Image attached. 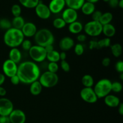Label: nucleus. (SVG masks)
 <instances>
[{"label":"nucleus","mask_w":123,"mask_h":123,"mask_svg":"<svg viewBox=\"0 0 123 123\" xmlns=\"http://www.w3.org/2000/svg\"><path fill=\"white\" fill-rule=\"evenodd\" d=\"M40 74L39 67L33 61H24L18 67L17 75L23 84H31L38 80Z\"/></svg>","instance_id":"1"},{"label":"nucleus","mask_w":123,"mask_h":123,"mask_svg":"<svg viewBox=\"0 0 123 123\" xmlns=\"http://www.w3.org/2000/svg\"><path fill=\"white\" fill-rule=\"evenodd\" d=\"M25 37L21 30L12 27L6 31L3 37L6 45L11 48H18L21 45Z\"/></svg>","instance_id":"2"},{"label":"nucleus","mask_w":123,"mask_h":123,"mask_svg":"<svg viewBox=\"0 0 123 123\" xmlns=\"http://www.w3.org/2000/svg\"><path fill=\"white\" fill-rule=\"evenodd\" d=\"M34 37V41L37 45L46 47L49 44H53L55 38L52 32L47 28H42L37 30Z\"/></svg>","instance_id":"3"},{"label":"nucleus","mask_w":123,"mask_h":123,"mask_svg":"<svg viewBox=\"0 0 123 123\" xmlns=\"http://www.w3.org/2000/svg\"><path fill=\"white\" fill-rule=\"evenodd\" d=\"M112 82L108 79H102L97 82L94 86V91L98 98H102L111 92Z\"/></svg>","instance_id":"4"},{"label":"nucleus","mask_w":123,"mask_h":123,"mask_svg":"<svg viewBox=\"0 0 123 123\" xmlns=\"http://www.w3.org/2000/svg\"><path fill=\"white\" fill-rule=\"evenodd\" d=\"M38 81L43 87L50 88L57 85L59 81V78L56 73L46 71L40 74L38 78Z\"/></svg>","instance_id":"5"},{"label":"nucleus","mask_w":123,"mask_h":123,"mask_svg":"<svg viewBox=\"0 0 123 123\" xmlns=\"http://www.w3.org/2000/svg\"><path fill=\"white\" fill-rule=\"evenodd\" d=\"M29 55L33 62H41L46 59L47 52L44 47L38 45L32 46L29 50Z\"/></svg>","instance_id":"6"},{"label":"nucleus","mask_w":123,"mask_h":123,"mask_svg":"<svg viewBox=\"0 0 123 123\" xmlns=\"http://www.w3.org/2000/svg\"><path fill=\"white\" fill-rule=\"evenodd\" d=\"M103 25L98 21L91 20L88 22L84 26L85 32L88 36L91 37H98L102 33Z\"/></svg>","instance_id":"7"},{"label":"nucleus","mask_w":123,"mask_h":123,"mask_svg":"<svg viewBox=\"0 0 123 123\" xmlns=\"http://www.w3.org/2000/svg\"><path fill=\"white\" fill-rule=\"evenodd\" d=\"M80 96L85 102L93 104L98 99L92 88L84 87L80 91Z\"/></svg>","instance_id":"8"},{"label":"nucleus","mask_w":123,"mask_h":123,"mask_svg":"<svg viewBox=\"0 0 123 123\" xmlns=\"http://www.w3.org/2000/svg\"><path fill=\"white\" fill-rule=\"evenodd\" d=\"M18 64L10 59L6 60L2 64V71L5 76L10 78L11 77L17 74Z\"/></svg>","instance_id":"9"},{"label":"nucleus","mask_w":123,"mask_h":123,"mask_svg":"<svg viewBox=\"0 0 123 123\" xmlns=\"http://www.w3.org/2000/svg\"><path fill=\"white\" fill-rule=\"evenodd\" d=\"M14 109L12 101L6 97L0 98V116H9Z\"/></svg>","instance_id":"10"},{"label":"nucleus","mask_w":123,"mask_h":123,"mask_svg":"<svg viewBox=\"0 0 123 123\" xmlns=\"http://www.w3.org/2000/svg\"><path fill=\"white\" fill-rule=\"evenodd\" d=\"M34 8L37 16L43 20L48 19L51 15V12L48 6H46L43 2H40Z\"/></svg>","instance_id":"11"},{"label":"nucleus","mask_w":123,"mask_h":123,"mask_svg":"<svg viewBox=\"0 0 123 123\" xmlns=\"http://www.w3.org/2000/svg\"><path fill=\"white\" fill-rule=\"evenodd\" d=\"M78 17V14L76 10L67 7L62 12L61 18L64 20L66 24H70L76 21Z\"/></svg>","instance_id":"12"},{"label":"nucleus","mask_w":123,"mask_h":123,"mask_svg":"<svg viewBox=\"0 0 123 123\" xmlns=\"http://www.w3.org/2000/svg\"><path fill=\"white\" fill-rule=\"evenodd\" d=\"M10 123H25L26 121V115L20 109H13L8 116Z\"/></svg>","instance_id":"13"},{"label":"nucleus","mask_w":123,"mask_h":123,"mask_svg":"<svg viewBox=\"0 0 123 123\" xmlns=\"http://www.w3.org/2000/svg\"><path fill=\"white\" fill-rule=\"evenodd\" d=\"M65 6V0H51L48 7L51 13L58 14L63 10Z\"/></svg>","instance_id":"14"},{"label":"nucleus","mask_w":123,"mask_h":123,"mask_svg":"<svg viewBox=\"0 0 123 123\" xmlns=\"http://www.w3.org/2000/svg\"><path fill=\"white\" fill-rule=\"evenodd\" d=\"M24 37H34L37 31V28L36 25L34 23L25 22L24 26L21 30Z\"/></svg>","instance_id":"15"},{"label":"nucleus","mask_w":123,"mask_h":123,"mask_svg":"<svg viewBox=\"0 0 123 123\" xmlns=\"http://www.w3.org/2000/svg\"><path fill=\"white\" fill-rule=\"evenodd\" d=\"M74 41L71 37H64L60 40L59 42V47L62 51H67L74 47Z\"/></svg>","instance_id":"16"},{"label":"nucleus","mask_w":123,"mask_h":123,"mask_svg":"<svg viewBox=\"0 0 123 123\" xmlns=\"http://www.w3.org/2000/svg\"><path fill=\"white\" fill-rule=\"evenodd\" d=\"M104 102L106 105L109 108H117L121 103L120 98L110 94L104 97Z\"/></svg>","instance_id":"17"},{"label":"nucleus","mask_w":123,"mask_h":123,"mask_svg":"<svg viewBox=\"0 0 123 123\" xmlns=\"http://www.w3.org/2000/svg\"><path fill=\"white\" fill-rule=\"evenodd\" d=\"M9 59L17 64L20 62L22 60V53L17 48H11L8 54Z\"/></svg>","instance_id":"18"},{"label":"nucleus","mask_w":123,"mask_h":123,"mask_svg":"<svg viewBox=\"0 0 123 123\" xmlns=\"http://www.w3.org/2000/svg\"><path fill=\"white\" fill-rule=\"evenodd\" d=\"M102 33L106 36L107 38L114 37L116 34V29L115 27L111 24H108L106 25H103L102 28Z\"/></svg>","instance_id":"19"},{"label":"nucleus","mask_w":123,"mask_h":123,"mask_svg":"<svg viewBox=\"0 0 123 123\" xmlns=\"http://www.w3.org/2000/svg\"><path fill=\"white\" fill-rule=\"evenodd\" d=\"M84 29V26L81 22L79 21H75L70 24L68 25V30L70 33L73 34H79Z\"/></svg>","instance_id":"20"},{"label":"nucleus","mask_w":123,"mask_h":123,"mask_svg":"<svg viewBox=\"0 0 123 123\" xmlns=\"http://www.w3.org/2000/svg\"><path fill=\"white\" fill-rule=\"evenodd\" d=\"M82 12L85 15H91L93 12L96 10L95 4L91 2L85 1L80 8Z\"/></svg>","instance_id":"21"},{"label":"nucleus","mask_w":123,"mask_h":123,"mask_svg":"<svg viewBox=\"0 0 123 123\" xmlns=\"http://www.w3.org/2000/svg\"><path fill=\"white\" fill-rule=\"evenodd\" d=\"M43 90V86L38 80L33 82L30 84V92L33 96H38L40 94Z\"/></svg>","instance_id":"22"},{"label":"nucleus","mask_w":123,"mask_h":123,"mask_svg":"<svg viewBox=\"0 0 123 123\" xmlns=\"http://www.w3.org/2000/svg\"><path fill=\"white\" fill-rule=\"evenodd\" d=\"M66 5L68 8L75 10L80 9L82 5L85 2V0H65Z\"/></svg>","instance_id":"23"},{"label":"nucleus","mask_w":123,"mask_h":123,"mask_svg":"<svg viewBox=\"0 0 123 123\" xmlns=\"http://www.w3.org/2000/svg\"><path fill=\"white\" fill-rule=\"evenodd\" d=\"M11 22H12V28L21 30L25 22L24 18L21 16H20L14 17Z\"/></svg>","instance_id":"24"},{"label":"nucleus","mask_w":123,"mask_h":123,"mask_svg":"<svg viewBox=\"0 0 123 123\" xmlns=\"http://www.w3.org/2000/svg\"><path fill=\"white\" fill-rule=\"evenodd\" d=\"M81 82L84 87L92 88L94 85V80L92 76L90 74H86L82 76Z\"/></svg>","instance_id":"25"},{"label":"nucleus","mask_w":123,"mask_h":123,"mask_svg":"<svg viewBox=\"0 0 123 123\" xmlns=\"http://www.w3.org/2000/svg\"><path fill=\"white\" fill-rule=\"evenodd\" d=\"M20 4L27 8H34L40 2V0H19Z\"/></svg>","instance_id":"26"},{"label":"nucleus","mask_w":123,"mask_h":123,"mask_svg":"<svg viewBox=\"0 0 123 123\" xmlns=\"http://www.w3.org/2000/svg\"><path fill=\"white\" fill-rule=\"evenodd\" d=\"M112 19V14L111 12H105L104 13H102V15L101 16L99 22L102 25H105L108 24H111Z\"/></svg>","instance_id":"27"},{"label":"nucleus","mask_w":123,"mask_h":123,"mask_svg":"<svg viewBox=\"0 0 123 123\" xmlns=\"http://www.w3.org/2000/svg\"><path fill=\"white\" fill-rule=\"evenodd\" d=\"M111 50L113 56L116 58H118L122 54V46L119 43H115L111 46Z\"/></svg>","instance_id":"28"},{"label":"nucleus","mask_w":123,"mask_h":123,"mask_svg":"<svg viewBox=\"0 0 123 123\" xmlns=\"http://www.w3.org/2000/svg\"><path fill=\"white\" fill-rule=\"evenodd\" d=\"M46 59L49 62H57L60 61V52L57 50H54L50 52L47 53Z\"/></svg>","instance_id":"29"},{"label":"nucleus","mask_w":123,"mask_h":123,"mask_svg":"<svg viewBox=\"0 0 123 123\" xmlns=\"http://www.w3.org/2000/svg\"><path fill=\"white\" fill-rule=\"evenodd\" d=\"M111 39L109 38H103V39L97 40L96 42V44H97V49H102V48H108L111 46Z\"/></svg>","instance_id":"30"},{"label":"nucleus","mask_w":123,"mask_h":123,"mask_svg":"<svg viewBox=\"0 0 123 123\" xmlns=\"http://www.w3.org/2000/svg\"><path fill=\"white\" fill-rule=\"evenodd\" d=\"M66 23L61 18H57L53 21V26L55 28L61 30L66 26Z\"/></svg>","instance_id":"31"},{"label":"nucleus","mask_w":123,"mask_h":123,"mask_svg":"<svg viewBox=\"0 0 123 123\" xmlns=\"http://www.w3.org/2000/svg\"><path fill=\"white\" fill-rule=\"evenodd\" d=\"M12 27V22L10 21L8 19L3 18V19H0V28L1 30H8V29L11 28Z\"/></svg>","instance_id":"32"},{"label":"nucleus","mask_w":123,"mask_h":123,"mask_svg":"<svg viewBox=\"0 0 123 123\" xmlns=\"http://www.w3.org/2000/svg\"><path fill=\"white\" fill-rule=\"evenodd\" d=\"M111 90L112 91L116 93H119L121 92L123 90V85L121 82L118 81L112 82L111 85Z\"/></svg>","instance_id":"33"},{"label":"nucleus","mask_w":123,"mask_h":123,"mask_svg":"<svg viewBox=\"0 0 123 123\" xmlns=\"http://www.w3.org/2000/svg\"><path fill=\"white\" fill-rule=\"evenodd\" d=\"M11 12L14 17L20 16L22 13V8L19 4H14L12 6Z\"/></svg>","instance_id":"34"},{"label":"nucleus","mask_w":123,"mask_h":123,"mask_svg":"<svg viewBox=\"0 0 123 123\" xmlns=\"http://www.w3.org/2000/svg\"><path fill=\"white\" fill-rule=\"evenodd\" d=\"M84 47L81 43H77L74 46V53L78 56H80L84 53Z\"/></svg>","instance_id":"35"},{"label":"nucleus","mask_w":123,"mask_h":123,"mask_svg":"<svg viewBox=\"0 0 123 123\" xmlns=\"http://www.w3.org/2000/svg\"><path fill=\"white\" fill-rule=\"evenodd\" d=\"M59 69V66L57 62H50L48 65V71L51 72V73H56Z\"/></svg>","instance_id":"36"},{"label":"nucleus","mask_w":123,"mask_h":123,"mask_svg":"<svg viewBox=\"0 0 123 123\" xmlns=\"http://www.w3.org/2000/svg\"><path fill=\"white\" fill-rule=\"evenodd\" d=\"M21 46L24 50H26V51H29V50L31 49L32 45V43H31V42L30 40L24 39V40L22 43Z\"/></svg>","instance_id":"37"},{"label":"nucleus","mask_w":123,"mask_h":123,"mask_svg":"<svg viewBox=\"0 0 123 123\" xmlns=\"http://www.w3.org/2000/svg\"><path fill=\"white\" fill-rule=\"evenodd\" d=\"M61 68H62L64 72H66V73L70 70V66L68 64V62L66 61V60L61 61Z\"/></svg>","instance_id":"38"},{"label":"nucleus","mask_w":123,"mask_h":123,"mask_svg":"<svg viewBox=\"0 0 123 123\" xmlns=\"http://www.w3.org/2000/svg\"><path fill=\"white\" fill-rule=\"evenodd\" d=\"M102 15V13L100 12V11L95 10L94 12H93V13L91 14V17H92V20L99 22Z\"/></svg>","instance_id":"39"},{"label":"nucleus","mask_w":123,"mask_h":123,"mask_svg":"<svg viewBox=\"0 0 123 123\" xmlns=\"http://www.w3.org/2000/svg\"><path fill=\"white\" fill-rule=\"evenodd\" d=\"M115 68L118 73H123V61L121 60L117 61L115 65Z\"/></svg>","instance_id":"40"},{"label":"nucleus","mask_w":123,"mask_h":123,"mask_svg":"<svg viewBox=\"0 0 123 123\" xmlns=\"http://www.w3.org/2000/svg\"><path fill=\"white\" fill-rule=\"evenodd\" d=\"M10 79L11 83H12V84L14 85H18V84H19V83L20 82V79H19V77L18 76V75H17V74H16V75L11 77Z\"/></svg>","instance_id":"41"},{"label":"nucleus","mask_w":123,"mask_h":123,"mask_svg":"<svg viewBox=\"0 0 123 123\" xmlns=\"http://www.w3.org/2000/svg\"><path fill=\"white\" fill-rule=\"evenodd\" d=\"M102 66L104 67H108L111 64V59L108 57H105L102 60Z\"/></svg>","instance_id":"42"},{"label":"nucleus","mask_w":123,"mask_h":123,"mask_svg":"<svg viewBox=\"0 0 123 123\" xmlns=\"http://www.w3.org/2000/svg\"><path fill=\"white\" fill-rule=\"evenodd\" d=\"M118 2L119 0H109L108 1V4L111 8H116L118 7Z\"/></svg>","instance_id":"43"},{"label":"nucleus","mask_w":123,"mask_h":123,"mask_svg":"<svg viewBox=\"0 0 123 123\" xmlns=\"http://www.w3.org/2000/svg\"><path fill=\"white\" fill-rule=\"evenodd\" d=\"M86 39V37L85 34H79L78 36H77V40L80 43H82L84 42Z\"/></svg>","instance_id":"44"},{"label":"nucleus","mask_w":123,"mask_h":123,"mask_svg":"<svg viewBox=\"0 0 123 123\" xmlns=\"http://www.w3.org/2000/svg\"><path fill=\"white\" fill-rule=\"evenodd\" d=\"M0 123H10L8 116H0Z\"/></svg>","instance_id":"45"},{"label":"nucleus","mask_w":123,"mask_h":123,"mask_svg":"<svg viewBox=\"0 0 123 123\" xmlns=\"http://www.w3.org/2000/svg\"><path fill=\"white\" fill-rule=\"evenodd\" d=\"M7 94V91L6 89L2 86H0V97H4Z\"/></svg>","instance_id":"46"},{"label":"nucleus","mask_w":123,"mask_h":123,"mask_svg":"<svg viewBox=\"0 0 123 123\" xmlns=\"http://www.w3.org/2000/svg\"><path fill=\"white\" fill-rule=\"evenodd\" d=\"M44 49H45L47 53L53 51V50H54V48L53 44H49V45L46 46V47H44Z\"/></svg>","instance_id":"47"},{"label":"nucleus","mask_w":123,"mask_h":123,"mask_svg":"<svg viewBox=\"0 0 123 123\" xmlns=\"http://www.w3.org/2000/svg\"><path fill=\"white\" fill-rule=\"evenodd\" d=\"M66 58H67V54H66V52L62 51L61 53H60V58L61 61L66 60Z\"/></svg>","instance_id":"48"},{"label":"nucleus","mask_w":123,"mask_h":123,"mask_svg":"<svg viewBox=\"0 0 123 123\" xmlns=\"http://www.w3.org/2000/svg\"><path fill=\"white\" fill-rule=\"evenodd\" d=\"M6 80V76L3 73H0V86H2Z\"/></svg>","instance_id":"49"},{"label":"nucleus","mask_w":123,"mask_h":123,"mask_svg":"<svg viewBox=\"0 0 123 123\" xmlns=\"http://www.w3.org/2000/svg\"><path fill=\"white\" fill-rule=\"evenodd\" d=\"M118 108V113L120 114V115H123V103H120V104L117 107Z\"/></svg>","instance_id":"50"},{"label":"nucleus","mask_w":123,"mask_h":123,"mask_svg":"<svg viewBox=\"0 0 123 123\" xmlns=\"http://www.w3.org/2000/svg\"><path fill=\"white\" fill-rule=\"evenodd\" d=\"M120 8H123V0H119L118 2V5Z\"/></svg>","instance_id":"51"},{"label":"nucleus","mask_w":123,"mask_h":123,"mask_svg":"<svg viewBox=\"0 0 123 123\" xmlns=\"http://www.w3.org/2000/svg\"><path fill=\"white\" fill-rule=\"evenodd\" d=\"M85 1H87V2H91V3L95 4L96 2H98L99 0H85Z\"/></svg>","instance_id":"52"},{"label":"nucleus","mask_w":123,"mask_h":123,"mask_svg":"<svg viewBox=\"0 0 123 123\" xmlns=\"http://www.w3.org/2000/svg\"><path fill=\"white\" fill-rule=\"evenodd\" d=\"M120 78L121 80H123V73H120Z\"/></svg>","instance_id":"53"},{"label":"nucleus","mask_w":123,"mask_h":123,"mask_svg":"<svg viewBox=\"0 0 123 123\" xmlns=\"http://www.w3.org/2000/svg\"><path fill=\"white\" fill-rule=\"evenodd\" d=\"M109 0H103V1H105V2H108V1H109Z\"/></svg>","instance_id":"54"}]
</instances>
